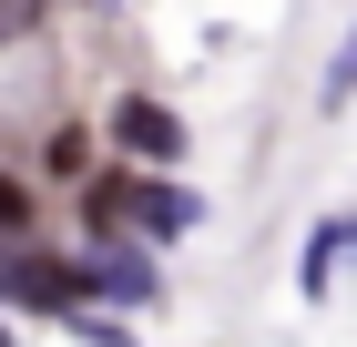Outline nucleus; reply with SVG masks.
Segmentation results:
<instances>
[{
  "label": "nucleus",
  "mask_w": 357,
  "mask_h": 347,
  "mask_svg": "<svg viewBox=\"0 0 357 347\" xmlns=\"http://www.w3.org/2000/svg\"><path fill=\"white\" fill-rule=\"evenodd\" d=\"M92 214L102 225H143V235H194V194L164 184V163H143V174H112V184H92Z\"/></svg>",
  "instance_id": "obj_1"
},
{
  "label": "nucleus",
  "mask_w": 357,
  "mask_h": 347,
  "mask_svg": "<svg viewBox=\"0 0 357 347\" xmlns=\"http://www.w3.org/2000/svg\"><path fill=\"white\" fill-rule=\"evenodd\" d=\"M112 143L133 163H184V112L153 103V92H123V103H112Z\"/></svg>",
  "instance_id": "obj_2"
},
{
  "label": "nucleus",
  "mask_w": 357,
  "mask_h": 347,
  "mask_svg": "<svg viewBox=\"0 0 357 347\" xmlns=\"http://www.w3.org/2000/svg\"><path fill=\"white\" fill-rule=\"evenodd\" d=\"M0 296H21V307H41V317H82V307H92V266L21 256V266H0Z\"/></svg>",
  "instance_id": "obj_3"
},
{
  "label": "nucleus",
  "mask_w": 357,
  "mask_h": 347,
  "mask_svg": "<svg viewBox=\"0 0 357 347\" xmlns=\"http://www.w3.org/2000/svg\"><path fill=\"white\" fill-rule=\"evenodd\" d=\"M92 296H112V307H153V266L123 256V245H92Z\"/></svg>",
  "instance_id": "obj_4"
},
{
  "label": "nucleus",
  "mask_w": 357,
  "mask_h": 347,
  "mask_svg": "<svg viewBox=\"0 0 357 347\" xmlns=\"http://www.w3.org/2000/svg\"><path fill=\"white\" fill-rule=\"evenodd\" d=\"M337 256H357V214H337V225H317V256H306V296H327Z\"/></svg>",
  "instance_id": "obj_5"
},
{
  "label": "nucleus",
  "mask_w": 357,
  "mask_h": 347,
  "mask_svg": "<svg viewBox=\"0 0 357 347\" xmlns=\"http://www.w3.org/2000/svg\"><path fill=\"white\" fill-rule=\"evenodd\" d=\"M41 10H52V0H0V52H21L31 31H41Z\"/></svg>",
  "instance_id": "obj_6"
},
{
  "label": "nucleus",
  "mask_w": 357,
  "mask_h": 347,
  "mask_svg": "<svg viewBox=\"0 0 357 347\" xmlns=\"http://www.w3.org/2000/svg\"><path fill=\"white\" fill-rule=\"evenodd\" d=\"M357 92V21H347V41H337V61H327V103H347Z\"/></svg>",
  "instance_id": "obj_7"
},
{
  "label": "nucleus",
  "mask_w": 357,
  "mask_h": 347,
  "mask_svg": "<svg viewBox=\"0 0 357 347\" xmlns=\"http://www.w3.org/2000/svg\"><path fill=\"white\" fill-rule=\"evenodd\" d=\"M0 235H31V194L10 184V174H0Z\"/></svg>",
  "instance_id": "obj_8"
}]
</instances>
